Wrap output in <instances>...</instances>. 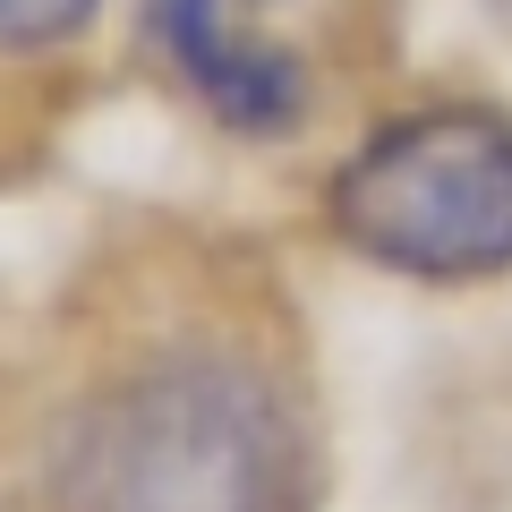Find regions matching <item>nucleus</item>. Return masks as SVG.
I'll return each mask as SVG.
<instances>
[{"label":"nucleus","mask_w":512,"mask_h":512,"mask_svg":"<svg viewBox=\"0 0 512 512\" xmlns=\"http://www.w3.org/2000/svg\"><path fill=\"white\" fill-rule=\"evenodd\" d=\"M52 512H316L299 393L239 342H163L94 376L43 453Z\"/></svg>","instance_id":"obj_1"},{"label":"nucleus","mask_w":512,"mask_h":512,"mask_svg":"<svg viewBox=\"0 0 512 512\" xmlns=\"http://www.w3.org/2000/svg\"><path fill=\"white\" fill-rule=\"evenodd\" d=\"M325 222L402 282L512 274V111L470 94L393 111L325 180Z\"/></svg>","instance_id":"obj_2"},{"label":"nucleus","mask_w":512,"mask_h":512,"mask_svg":"<svg viewBox=\"0 0 512 512\" xmlns=\"http://www.w3.org/2000/svg\"><path fill=\"white\" fill-rule=\"evenodd\" d=\"M146 26L180 86L239 137H282L308 120V60L291 43V0H146Z\"/></svg>","instance_id":"obj_3"},{"label":"nucleus","mask_w":512,"mask_h":512,"mask_svg":"<svg viewBox=\"0 0 512 512\" xmlns=\"http://www.w3.org/2000/svg\"><path fill=\"white\" fill-rule=\"evenodd\" d=\"M103 0H0V60H35V52H60L94 26Z\"/></svg>","instance_id":"obj_4"}]
</instances>
